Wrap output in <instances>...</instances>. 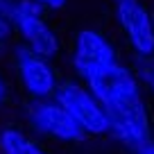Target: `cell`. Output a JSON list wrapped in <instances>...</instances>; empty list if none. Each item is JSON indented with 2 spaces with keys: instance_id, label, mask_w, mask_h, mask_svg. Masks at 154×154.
Here are the masks:
<instances>
[{
  "instance_id": "1",
  "label": "cell",
  "mask_w": 154,
  "mask_h": 154,
  "mask_svg": "<svg viewBox=\"0 0 154 154\" xmlns=\"http://www.w3.org/2000/svg\"><path fill=\"white\" fill-rule=\"evenodd\" d=\"M84 82H86L88 91L93 93V97L104 106V111L140 95L136 72L120 61H113L100 70L91 72Z\"/></svg>"
},
{
  "instance_id": "2",
  "label": "cell",
  "mask_w": 154,
  "mask_h": 154,
  "mask_svg": "<svg viewBox=\"0 0 154 154\" xmlns=\"http://www.w3.org/2000/svg\"><path fill=\"white\" fill-rule=\"evenodd\" d=\"M43 11L45 9L34 0H16L11 25L18 29L20 38L25 41V48L45 59H52L59 52V38L54 29L43 20Z\"/></svg>"
},
{
  "instance_id": "3",
  "label": "cell",
  "mask_w": 154,
  "mask_h": 154,
  "mask_svg": "<svg viewBox=\"0 0 154 154\" xmlns=\"http://www.w3.org/2000/svg\"><path fill=\"white\" fill-rule=\"evenodd\" d=\"M54 100L68 111L72 120L82 127L84 134H106L109 131V116L104 106L93 97L88 88L79 86L75 82H66L57 86Z\"/></svg>"
},
{
  "instance_id": "4",
  "label": "cell",
  "mask_w": 154,
  "mask_h": 154,
  "mask_svg": "<svg viewBox=\"0 0 154 154\" xmlns=\"http://www.w3.org/2000/svg\"><path fill=\"white\" fill-rule=\"evenodd\" d=\"M116 18L136 57H154V18L140 0H113Z\"/></svg>"
},
{
  "instance_id": "5",
  "label": "cell",
  "mask_w": 154,
  "mask_h": 154,
  "mask_svg": "<svg viewBox=\"0 0 154 154\" xmlns=\"http://www.w3.org/2000/svg\"><path fill=\"white\" fill-rule=\"evenodd\" d=\"M106 116H109V131L125 145L138 149L149 143V118L140 95L113 109H106Z\"/></svg>"
},
{
  "instance_id": "6",
  "label": "cell",
  "mask_w": 154,
  "mask_h": 154,
  "mask_svg": "<svg viewBox=\"0 0 154 154\" xmlns=\"http://www.w3.org/2000/svg\"><path fill=\"white\" fill-rule=\"evenodd\" d=\"M113 61H118V54L104 34H100L97 29H82L77 34L72 48V68L82 79Z\"/></svg>"
},
{
  "instance_id": "7",
  "label": "cell",
  "mask_w": 154,
  "mask_h": 154,
  "mask_svg": "<svg viewBox=\"0 0 154 154\" xmlns=\"http://www.w3.org/2000/svg\"><path fill=\"white\" fill-rule=\"evenodd\" d=\"M16 68L23 88L36 100H43L48 95H54L57 91V75L54 68L50 66V59L32 52L29 48H18L16 50Z\"/></svg>"
},
{
  "instance_id": "8",
  "label": "cell",
  "mask_w": 154,
  "mask_h": 154,
  "mask_svg": "<svg viewBox=\"0 0 154 154\" xmlns=\"http://www.w3.org/2000/svg\"><path fill=\"white\" fill-rule=\"evenodd\" d=\"M27 116L38 131H43V134L52 136V138H59V140H82L84 138L82 127L68 116V111L57 100L54 102H48V100L32 102L27 109Z\"/></svg>"
},
{
  "instance_id": "9",
  "label": "cell",
  "mask_w": 154,
  "mask_h": 154,
  "mask_svg": "<svg viewBox=\"0 0 154 154\" xmlns=\"http://www.w3.org/2000/svg\"><path fill=\"white\" fill-rule=\"evenodd\" d=\"M0 152L2 154H48L38 143L23 134L20 129L5 127L0 129Z\"/></svg>"
},
{
  "instance_id": "10",
  "label": "cell",
  "mask_w": 154,
  "mask_h": 154,
  "mask_svg": "<svg viewBox=\"0 0 154 154\" xmlns=\"http://www.w3.org/2000/svg\"><path fill=\"white\" fill-rule=\"evenodd\" d=\"M136 72L140 82L154 93V57H136Z\"/></svg>"
},
{
  "instance_id": "11",
  "label": "cell",
  "mask_w": 154,
  "mask_h": 154,
  "mask_svg": "<svg viewBox=\"0 0 154 154\" xmlns=\"http://www.w3.org/2000/svg\"><path fill=\"white\" fill-rule=\"evenodd\" d=\"M16 9V0H0V16L11 25V16H14Z\"/></svg>"
},
{
  "instance_id": "12",
  "label": "cell",
  "mask_w": 154,
  "mask_h": 154,
  "mask_svg": "<svg viewBox=\"0 0 154 154\" xmlns=\"http://www.w3.org/2000/svg\"><path fill=\"white\" fill-rule=\"evenodd\" d=\"M34 2H38L43 9H61L68 0H34Z\"/></svg>"
},
{
  "instance_id": "13",
  "label": "cell",
  "mask_w": 154,
  "mask_h": 154,
  "mask_svg": "<svg viewBox=\"0 0 154 154\" xmlns=\"http://www.w3.org/2000/svg\"><path fill=\"white\" fill-rule=\"evenodd\" d=\"M9 34H11V25L7 23L2 16H0V43H2V41H7V38H9Z\"/></svg>"
},
{
  "instance_id": "14",
  "label": "cell",
  "mask_w": 154,
  "mask_h": 154,
  "mask_svg": "<svg viewBox=\"0 0 154 154\" xmlns=\"http://www.w3.org/2000/svg\"><path fill=\"white\" fill-rule=\"evenodd\" d=\"M136 152H138V154H154V143L149 140V143H145L143 147H138Z\"/></svg>"
},
{
  "instance_id": "15",
  "label": "cell",
  "mask_w": 154,
  "mask_h": 154,
  "mask_svg": "<svg viewBox=\"0 0 154 154\" xmlns=\"http://www.w3.org/2000/svg\"><path fill=\"white\" fill-rule=\"evenodd\" d=\"M5 97H7V84H5V79L0 77V102H5Z\"/></svg>"
}]
</instances>
